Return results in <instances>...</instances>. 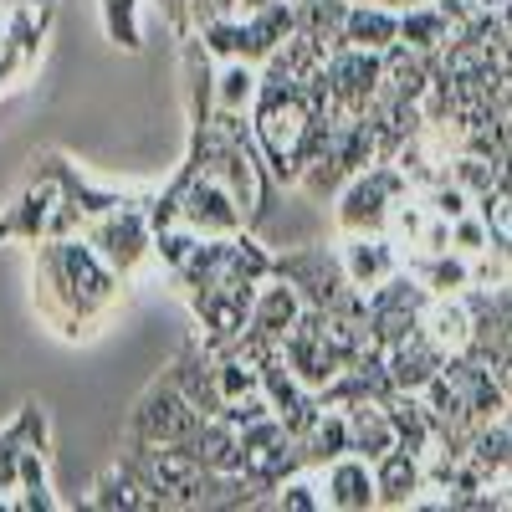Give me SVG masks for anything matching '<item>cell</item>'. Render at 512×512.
<instances>
[{"label":"cell","mask_w":512,"mask_h":512,"mask_svg":"<svg viewBox=\"0 0 512 512\" xmlns=\"http://www.w3.org/2000/svg\"><path fill=\"white\" fill-rule=\"evenodd\" d=\"M82 241H93V251L103 256V262H108L118 277L139 272L144 256H154L149 195H139L134 205H123V210H108V216H93L88 226H82Z\"/></svg>","instance_id":"cell-5"},{"label":"cell","mask_w":512,"mask_h":512,"mask_svg":"<svg viewBox=\"0 0 512 512\" xmlns=\"http://www.w3.org/2000/svg\"><path fill=\"white\" fill-rule=\"evenodd\" d=\"M338 251H344L349 282H354L359 292H369V287H379V282H390V277L405 267L400 241L384 236V231H354V236L338 241Z\"/></svg>","instance_id":"cell-10"},{"label":"cell","mask_w":512,"mask_h":512,"mask_svg":"<svg viewBox=\"0 0 512 512\" xmlns=\"http://www.w3.org/2000/svg\"><path fill=\"white\" fill-rule=\"evenodd\" d=\"M57 205H62V185H57V175L36 164V169H31V180H26V190L11 200L6 216H0V241H31V246H41V241H47V231H52Z\"/></svg>","instance_id":"cell-8"},{"label":"cell","mask_w":512,"mask_h":512,"mask_svg":"<svg viewBox=\"0 0 512 512\" xmlns=\"http://www.w3.org/2000/svg\"><path fill=\"white\" fill-rule=\"evenodd\" d=\"M349 6H354V0H297V31L313 36L323 52H338V47H344Z\"/></svg>","instance_id":"cell-21"},{"label":"cell","mask_w":512,"mask_h":512,"mask_svg":"<svg viewBox=\"0 0 512 512\" xmlns=\"http://www.w3.org/2000/svg\"><path fill=\"white\" fill-rule=\"evenodd\" d=\"M323 82H328V98L338 113H369V103L379 98V82H384V52L338 47L323 62Z\"/></svg>","instance_id":"cell-7"},{"label":"cell","mask_w":512,"mask_h":512,"mask_svg":"<svg viewBox=\"0 0 512 512\" xmlns=\"http://www.w3.org/2000/svg\"><path fill=\"white\" fill-rule=\"evenodd\" d=\"M272 277H287L297 292H303L308 308H338L354 292L349 267H344V251H338V246H318V241L272 256Z\"/></svg>","instance_id":"cell-4"},{"label":"cell","mask_w":512,"mask_h":512,"mask_svg":"<svg viewBox=\"0 0 512 512\" xmlns=\"http://www.w3.org/2000/svg\"><path fill=\"white\" fill-rule=\"evenodd\" d=\"M303 292H297L287 277H267L262 287H256V303H251V323H246V338H256L262 349H277L282 338L297 328V318H303Z\"/></svg>","instance_id":"cell-9"},{"label":"cell","mask_w":512,"mask_h":512,"mask_svg":"<svg viewBox=\"0 0 512 512\" xmlns=\"http://www.w3.org/2000/svg\"><path fill=\"white\" fill-rule=\"evenodd\" d=\"M420 333L451 359V354H466L477 338V318H472V297L466 292H451V297H431V308L420 318Z\"/></svg>","instance_id":"cell-13"},{"label":"cell","mask_w":512,"mask_h":512,"mask_svg":"<svg viewBox=\"0 0 512 512\" xmlns=\"http://www.w3.org/2000/svg\"><path fill=\"white\" fill-rule=\"evenodd\" d=\"M400 41V11L379 6V0H354L349 26H344V47H369V52H390Z\"/></svg>","instance_id":"cell-18"},{"label":"cell","mask_w":512,"mask_h":512,"mask_svg":"<svg viewBox=\"0 0 512 512\" xmlns=\"http://www.w3.org/2000/svg\"><path fill=\"white\" fill-rule=\"evenodd\" d=\"M384 6H395V11H410V6H425V0H384Z\"/></svg>","instance_id":"cell-27"},{"label":"cell","mask_w":512,"mask_h":512,"mask_svg":"<svg viewBox=\"0 0 512 512\" xmlns=\"http://www.w3.org/2000/svg\"><path fill=\"white\" fill-rule=\"evenodd\" d=\"M344 415H349V451H354V456L379 461L384 451L400 446L395 420H390V405H384V400H354Z\"/></svg>","instance_id":"cell-15"},{"label":"cell","mask_w":512,"mask_h":512,"mask_svg":"<svg viewBox=\"0 0 512 512\" xmlns=\"http://www.w3.org/2000/svg\"><path fill=\"white\" fill-rule=\"evenodd\" d=\"M98 6H103V26L113 47L139 52V0H98Z\"/></svg>","instance_id":"cell-24"},{"label":"cell","mask_w":512,"mask_h":512,"mask_svg":"<svg viewBox=\"0 0 512 512\" xmlns=\"http://www.w3.org/2000/svg\"><path fill=\"white\" fill-rule=\"evenodd\" d=\"M303 446H308V461H313V472L338 456H349V415L338 410V405H323L318 420L303 431Z\"/></svg>","instance_id":"cell-22"},{"label":"cell","mask_w":512,"mask_h":512,"mask_svg":"<svg viewBox=\"0 0 512 512\" xmlns=\"http://www.w3.org/2000/svg\"><path fill=\"white\" fill-rule=\"evenodd\" d=\"M88 507H103V512H164L159 492H149V487L128 472V466H118V461L93 482Z\"/></svg>","instance_id":"cell-16"},{"label":"cell","mask_w":512,"mask_h":512,"mask_svg":"<svg viewBox=\"0 0 512 512\" xmlns=\"http://www.w3.org/2000/svg\"><path fill=\"white\" fill-rule=\"evenodd\" d=\"M405 267L431 287V297H451V292H472L477 287V272H472V256H461V251H415L405 256Z\"/></svg>","instance_id":"cell-17"},{"label":"cell","mask_w":512,"mask_h":512,"mask_svg":"<svg viewBox=\"0 0 512 512\" xmlns=\"http://www.w3.org/2000/svg\"><path fill=\"white\" fill-rule=\"evenodd\" d=\"M502 103H507V123H512V77H507V93H502Z\"/></svg>","instance_id":"cell-29"},{"label":"cell","mask_w":512,"mask_h":512,"mask_svg":"<svg viewBox=\"0 0 512 512\" xmlns=\"http://www.w3.org/2000/svg\"><path fill=\"white\" fill-rule=\"evenodd\" d=\"M0 47H6V0H0Z\"/></svg>","instance_id":"cell-28"},{"label":"cell","mask_w":512,"mask_h":512,"mask_svg":"<svg viewBox=\"0 0 512 512\" xmlns=\"http://www.w3.org/2000/svg\"><path fill=\"white\" fill-rule=\"evenodd\" d=\"M374 487H379V507H420L425 502L420 492H431V466H425V456L395 446L374 461Z\"/></svg>","instance_id":"cell-12"},{"label":"cell","mask_w":512,"mask_h":512,"mask_svg":"<svg viewBox=\"0 0 512 512\" xmlns=\"http://www.w3.org/2000/svg\"><path fill=\"white\" fill-rule=\"evenodd\" d=\"M415 190V180L405 175V169L395 159H379L369 169H359V175L338 190V205H333V221L344 236L354 231H384L390 226V210Z\"/></svg>","instance_id":"cell-2"},{"label":"cell","mask_w":512,"mask_h":512,"mask_svg":"<svg viewBox=\"0 0 512 512\" xmlns=\"http://www.w3.org/2000/svg\"><path fill=\"white\" fill-rule=\"evenodd\" d=\"M318 482H323V507H333V512H369V507H379L374 461H364L354 451L318 466Z\"/></svg>","instance_id":"cell-11"},{"label":"cell","mask_w":512,"mask_h":512,"mask_svg":"<svg viewBox=\"0 0 512 512\" xmlns=\"http://www.w3.org/2000/svg\"><path fill=\"white\" fill-rule=\"evenodd\" d=\"M205 415L195 410V400L180 390L169 369L149 384V390L134 400V410L123 415V441H149V446H180Z\"/></svg>","instance_id":"cell-3"},{"label":"cell","mask_w":512,"mask_h":512,"mask_svg":"<svg viewBox=\"0 0 512 512\" xmlns=\"http://www.w3.org/2000/svg\"><path fill=\"white\" fill-rule=\"evenodd\" d=\"M456 36V21L436 6V0H425V6H410L400 11V41L410 52H425V57H441Z\"/></svg>","instance_id":"cell-19"},{"label":"cell","mask_w":512,"mask_h":512,"mask_svg":"<svg viewBox=\"0 0 512 512\" xmlns=\"http://www.w3.org/2000/svg\"><path fill=\"white\" fill-rule=\"evenodd\" d=\"M123 292V277L93 251V241L62 236L36 246V313L62 338H82Z\"/></svg>","instance_id":"cell-1"},{"label":"cell","mask_w":512,"mask_h":512,"mask_svg":"<svg viewBox=\"0 0 512 512\" xmlns=\"http://www.w3.org/2000/svg\"><path fill=\"white\" fill-rule=\"evenodd\" d=\"M267 507H277V512H318L323 507V482L313 477V466H308V472H297V477H287L272 492Z\"/></svg>","instance_id":"cell-23"},{"label":"cell","mask_w":512,"mask_h":512,"mask_svg":"<svg viewBox=\"0 0 512 512\" xmlns=\"http://www.w3.org/2000/svg\"><path fill=\"white\" fill-rule=\"evenodd\" d=\"M241 6H246V16H251V11H262V6H277V0H241Z\"/></svg>","instance_id":"cell-26"},{"label":"cell","mask_w":512,"mask_h":512,"mask_svg":"<svg viewBox=\"0 0 512 512\" xmlns=\"http://www.w3.org/2000/svg\"><path fill=\"white\" fill-rule=\"evenodd\" d=\"M384 364H390V384H395V390L420 395L425 384L446 369V354H441L425 333H410V338H400L395 349H384Z\"/></svg>","instance_id":"cell-14"},{"label":"cell","mask_w":512,"mask_h":512,"mask_svg":"<svg viewBox=\"0 0 512 512\" xmlns=\"http://www.w3.org/2000/svg\"><path fill=\"white\" fill-rule=\"evenodd\" d=\"M369 297V333L379 349H395L400 338L420 333V318L431 308V287H425L410 267H400L390 282H379L364 292Z\"/></svg>","instance_id":"cell-6"},{"label":"cell","mask_w":512,"mask_h":512,"mask_svg":"<svg viewBox=\"0 0 512 512\" xmlns=\"http://www.w3.org/2000/svg\"><path fill=\"white\" fill-rule=\"evenodd\" d=\"M451 251H461V256H477L482 251H492V231H487V221H482V210H466L461 221H451Z\"/></svg>","instance_id":"cell-25"},{"label":"cell","mask_w":512,"mask_h":512,"mask_svg":"<svg viewBox=\"0 0 512 512\" xmlns=\"http://www.w3.org/2000/svg\"><path fill=\"white\" fill-rule=\"evenodd\" d=\"M262 98V67L246 57H221L216 62V113H251Z\"/></svg>","instance_id":"cell-20"}]
</instances>
